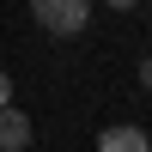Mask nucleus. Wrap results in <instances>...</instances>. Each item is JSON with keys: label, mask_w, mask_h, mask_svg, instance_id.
<instances>
[{"label": "nucleus", "mask_w": 152, "mask_h": 152, "mask_svg": "<svg viewBox=\"0 0 152 152\" xmlns=\"http://www.w3.org/2000/svg\"><path fill=\"white\" fill-rule=\"evenodd\" d=\"M31 18L49 37H79L91 24V0H31Z\"/></svg>", "instance_id": "f257e3e1"}, {"label": "nucleus", "mask_w": 152, "mask_h": 152, "mask_svg": "<svg viewBox=\"0 0 152 152\" xmlns=\"http://www.w3.org/2000/svg\"><path fill=\"white\" fill-rule=\"evenodd\" d=\"M24 146H31V116L6 97L0 104V152H24Z\"/></svg>", "instance_id": "f03ea898"}, {"label": "nucleus", "mask_w": 152, "mask_h": 152, "mask_svg": "<svg viewBox=\"0 0 152 152\" xmlns=\"http://www.w3.org/2000/svg\"><path fill=\"white\" fill-rule=\"evenodd\" d=\"M97 146H104V152H152V140L134 128V122H116V128H104V134H97Z\"/></svg>", "instance_id": "7ed1b4c3"}, {"label": "nucleus", "mask_w": 152, "mask_h": 152, "mask_svg": "<svg viewBox=\"0 0 152 152\" xmlns=\"http://www.w3.org/2000/svg\"><path fill=\"white\" fill-rule=\"evenodd\" d=\"M104 6H116V12H134V6H140V0H104Z\"/></svg>", "instance_id": "20e7f679"}, {"label": "nucleus", "mask_w": 152, "mask_h": 152, "mask_svg": "<svg viewBox=\"0 0 152 152\" xmlns=\"http://www.w3.org/2000/svg\"><path fill=\"white\" fill-rule=\"evenodd\" d=\"M6 97H12V79H6V73H0V104H6Z\"/></svg>", "instance_id": "39448f33"}, {"label": "nucleus", "mask_w": 152, "mask_h": 152, "mask_svg": "<svg viewBox=\"0 0 152 152\" xmlns=\"http://www.w3.org/2000/svg\"><path fill=\"white\" fill-rule=\"evenodd\" d=\"M140 79H146V85H152V61H146V67H140Z\"/></svg>", "instance_id": "423d86ee"}]
</instances>
